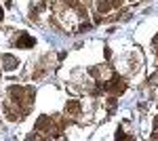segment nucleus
<instances>
[{"label":"nucleus","mask_w":158,"mask_h":141,"mask_svg":"<svg viewBox=\"0 0 158 141\" xmlns=\"http://www.w3.org/2000/svg\"><path fill=\"white\" fill-rule=\"evenodd\" d=\"M97 9H99V13H106L110 9V2L108 0H97Z\"/></svg>","instance_id":"obj_4"},{"label":"nucleus","mask_w":158,"mask_h":141,"mask_svg":"<svg viewBox=\"0 0 158 141\" xmlns=\"http://www.w3.org/2000/svg\"><path fill=\"white\" fill-rule=\"evenodd\" d=\"M124 86H127V84H124V80H122V78H118V76H116V78H112V82L108 84V89L114 95H116V93H122V91H124Z\"/></svg>","instance_id":"obj_1"},{"label":"nucleus","mask_w":158,"mask_h":141,"mask_svg":"<svg viewBox=\"0 0 158 141\" xmlns=\"http://www.w3.org/2000/svg\"><path fill=\"white\" fill-rule=\"evenodd\" d=\"M78 110H80V103H78V101H70V103H68V112H70V114H76Z\"/></svg>","instance_id":"obj_5"},{"label":"nucleus","mask_w":158,"mask_h":141,"mask_svg":"<svg viewBox=\"0 0 158 141\" xmlns=\"http://www.w3.org/2000/svg\"><path fill=\"white\" fill-rule=\"evenodd\" d=\"M32 44H34V38H30L27 34H23L17 40V47H32Z\"/></svg>","instance_id":"obj_3"},{"label":"nucleus","mask_w":158,"mask_h":141,"mask_svg":"<svg viewBox=\"0 0 158 141\" xmlns=\"http://www.w3.org/2000/svg\"><path fill=\"white\" fill-rule=\"evenodd\" d=\"M2 61H4V68L6 70H15L17 68V59L11 57V55H2Z\"/></svg>","instance_id":"obj_2"},{"label":"nucleus","mask_w":158,"mask_h":141,"mask_svg":"<svg viewBox=\"0 0 158 141\" xmlns=\"http://www.w3.org/2000/svg\"><path fill=\"white\" fill-rule=\"evenodd\" d=\"M0 21H2V9H0Z\"/></svg>","instance_id":"obj_6"}]
</instances>
